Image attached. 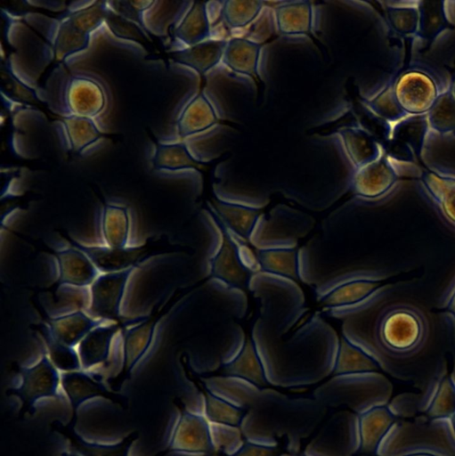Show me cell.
Segmentation results:
<instances>
[{"instance_id": "cell-34", "label": "cell", "mask_w": 455, "mask_h": 456, "mask_svg": "<svg viewBox=\"0 0 455 456\" xmlns=\"http://www.w3.org/2000/svg\"><path fill=\"white\" fill-rule=\"evenodd\" d=\"M31 328L42 338L46 347V354L61 372L82 369L77 348L69 346L57 338L45 322L32 324Z\"/></svg>"}, {"instance_id": "cell-25", "label": "cell", "mask_w": 455, "mask_h": 456, "mask_svg": "<svg viewBox=\"0 0 455 456\" xmlns=\"http://www.w3.org/2000/svg\"><path fill=\"white\" fill-rule=\"evenodd\" d=\"M217 122L215 107L204 92H199L179 115L176 121L177 133L181 138H187L211 128Z\"/></svg>"}, {"instance_id": "cell-56", "label": "cell", "mask_w": 455, "mask_h": 456, "mask_svg": "<svg viewBox=\"0 0 455 456\" xmlns=\"http://www.w3.org/2000/svg\"><path fill=\"white\" fill-rule=\"evenodd\" d=\"M452 431L455 435V413L449 419Z\"/></svg>"}, {"instance_id": "cell-55", "label": "cell", "mask_w": 455, "mask_h": 456, "mask_svg": "<svg viewBox=\"0 0 455 456\" xmlns=\"http://www.w3.org/2000/svg\"><path fill=\"white\" fill-rule=\"evenodd\" d=\"M60 456H80V455L70 450V451L61 452Z\"/></svg>"}, {"instance_id": "cell-19", "label": "cell", "mask_w": 455, "mask_h": 456, "mask_svg": "<svg viewBox=\"0 0 455 456\" xmlns=\"http://www.w3.org/2000/svg\"><path fill=\"white\" fill-rule=\"evenodd\" d=\"M130 319L122 323H102L85 335L77 346L82 370H89L109 361L116 336Z\"/></svg>"}, {"instance_id": "cell-29", "label": "cell", "mask_w": 455, "mask_h": 456, "mask_svg": "<svg viewBox=\"0 0 455 456\" xmlns=\"http://www.w3.org/2000/svg\"><path fill=\"white\" fill-rule=\"evenodd\" d=\"M344 149L355 168H360L378 159L382 153L377 140L366 130L344 127L338 131Z\"/></svg>"}, {"instance_id": "cell-41", "label": "cell", "mask_w": 455, "mask_h": 456, "mask_svg": "<svg viewBox=\"0 0 455 456\" xmlns=\"http://www.w3.org/2000/svg\"><path fill=\"white\" fill-rule=\"evenodd\" d=\"M62 124L69 146L76 153L83 151L101 137L93 118L65 115Z\"/></svg>"}, {"instance_id": "cell-31", "label": "cell", "mask_w": 455, "mask_h": 456, "mask_svg": "<svg viewBox=\"0 0 455 456\" xmlns=\"http://www.w3.org/2000/svg\"><path fill=\"white\" fill-rule=\"evenodd\" d=\"M420 180L440 214L455 226V178L425 171Z\"/></svg>"}, {"instance_id": "cell-26", "label": "cell", "mask_w": 455, "mask_h": 456, "mask_svg": "<svg viewBox=\"0 0 455 456\" xmlns=\"http://www.w3.org/2000/svg\"><path fill=\"white\" fill-rule=\"evenodd\" d=\"M100 232L105 246H128L131 233V215L124 205L104 202L100 215Z\"/></svg>"}, {"instance_id": "cell-37", "label": "cell", "mask_w": 455, "mask_h": 456, "mask_svg": "<svg viewBox=\"0 0 455 456\" xmlns=\"http://www.w3.org/2000/svg\"><path fill=\"white\" fill-rule=\"evenodd\" d=\"M90 36L80 31L65 17L56 22L52 36L53 53L59 60L66 58L87 48Z\"/></svg>"}, {"instance_id": "cell-21", "label": "cell", "mask_w": 455, "mask_h": 456, "mask_svg": "<svg viewBox=\"0 0 455 456\" xmlns=\"http://www.w3.org/2000/svg\"><path fill=\"white\" fill-rule=\"evenodd\" d=\"M199 380L206 391L240 410H248L261 391L256 385L231 375L202 377Z\"/></svg>"}, {"instance_id": "cell-33", "label": "cell", "mask_w": 455, "mask_h": 456, "mask_svg": "<svg viewBox=\"0 0 455 456\" xmlns=\"http://www.w3.org/2000/svg\"><path fill=\"white\" fill-rule=\"evenodd\" d=\"M223 369L226 375L241 378L259 387L269 384L263 363L250 338L246 339L238 355Z\"/></svg>"}, {"instance_id": "cell-60", "label": "cell", "mask_w": 455, "mask_h": 456, "mask_svg": "<svg viewBox=\"0 0 455 456\" xmlns=\"http://www.w3.org/2000/svg\"><path fill=\"white\" fill-rule=\"evenodd\" d=\"M453 351H455V350H453Z\"/></svg>"}, {"instance_id": "cell-51", "label": "cell", "mask_w": 455, "mask_h": 456, "mask_svg": "<svg viewBox=\"0 0 455 456\" xmlns=\"http://www.w3.org/2000/svg\"><path fill=\"white\" fill-rule=\"evenodd\" d=\"M20 196L14 194H6L1 197V229L7 225L12 215L18 210L22 209L21 203L19 201Z\"/></svg>"}, {"instance_id": "cell-15", "label": "cell", "mask_w": 455, "mask_h": 456, "mask_svg": "<svg viewBox=\"0 0 455 456\" xmlns=\"http://www.w3.org/2000/svg\"><path fill=\"white\" fill-rule=\"evenodd\" d=\"M77 420L71 418L68 423H62L60 419H54L50 427L68 441L71 451L80 456H130L132 447L139 438V432L134 430L114 443L91 441L77 431Z\"/></svg>"}, {"instance_id": "cell-36", "label": "cell", "mask_w": 455, "mask_h": 456, "mask_svg": "<svg viewBox=\"0 0 455 456\" xmlns=\"http://www.w3.org/2000/svg\"><path fill=\"white\" fill-rule=\"evenodd\" d=\"M443 1L423 0L418 2L419 14L417 36L432 42L442 32L454 27L449 21Z\"/></svg>"}, {"instance_id": "cell-32", "label": "cell", "mask_w": 455, "mask_h": 456, "mask_svg": "<svg viewBox=\"0 0 455 456\" xmlns=\"http://www.w3.org/2000/svg\"><path fill=\"white\" fill-rule=\"evenodd\" d=\"M151 164L156 170L180 171L197 169L202 162L191 152L184 142H157Z\"/></svg>"}, {"instance_id": "cell-9", "label": "cell", "mask_w": 455, "mask_h": 456, "mask_svg": "<svg viewBox=\"0 0 455 456\" xmlns=\"http://www.w3.org/2000/svg\"><path fill=\"white\" fill-rule=\"evenodd\" d=\"M360 451L358 415L349 411L333 413L304 451L305 456H353Z\"/></svg>"}, {"instance_id": "cell-3", "label": "cell", "mask_w": 455, "mask_h": 456, "mask_svg": "<svg viewBox=\"0 0 455 456\" xmlns=\"http://www.w3.org/2000/svg\"><path fill=\"white\" fill-rule=\"evenodd\" d=\"M327 411L313 397H295L261 388L240 427L248 442L276 447L284 439L288 452L297 454L302 441L316 430Z\"/></svg>"}, {"instance_id": "cell-23", "label": "cell", "mask_w": 455, "mask_h": 456, "mask_svg": "<svg viewBox=\"0 0 455 456\" xmlns=\"http://www.w3.org/2000/svg\"><path fill=\"white\" fill-rule=\"evenodd\" d=\"M225 39L208 38L199 44L175 50L170 58L204 76L222 61Z\"/></svg>"}, {"instance_id": "cell-54", "label": "cell", "mask_w": 455, "mask_h": 456, "mask_svg": "<svg viewBox=\"0 0 455 456\" xmlns=\"http://www.w3.org/2000/svg\"><path fill=\"white\" fill-rule=\"evenodd\" d=\"M402 456H441L433 452L426 451V450H416L410 452H407Z\"/></svg>"}, {"instance_id": "cell-59", "label": "cell", "mask_w": 455, "mask_h": 456, "mask_svg": "<svg viewBox=\"0 0 455 456\" xmlns=\"http://www.w3.org/2000/svg\"><path fill=\"white\" fill-rule=\"evenodd\" d=\"M451 90H452V93H453V94L455 96V84H454L453 87L451 88Z\"/></svg>"}, {"instance_id": "cell-5", "label": "cell", "mask_w": 455, "mask_h": 456, "mask_svg": "<svg viewBox=\"0 0 455 456\" xmlns=\"http://www.w3.org/2000/svg\"><path fill=\"white\" fill-rule=\"evenodd\" d=\"M68 242L83 251L93 262L100 273H116L129 268H139L151 258L164 255H178L197 259L212 266V260L201 255L191 246L175 242L164 234L148 237L142 244L123 248L89 245L73 238L61 229L58 232Z\"/></svg>"}, {"instance_id": "cell-45", "label": "cell", "mask_w": 455, "mask_h": 456, "mask_svg": "<svg viewBox=\"0 0 455 456\" xmlns=\"http://www.w3.org/2000/svg\"><path fill=\"white\" fill-rule=\"evenodd\" d=\"M261 1H225L222 14L230 28H241L252 23L263 9Z\"/></svg>"}, {"instance_id": "cell-16", "label": "cell", "mask_w": 455, "mask_h": 456, "mask_svg": "<svg viewBox=\"0 0 455 456\" xmlns=\"http://www.w3.org/2000/svg\"><path fill=\"white\" fill-rule=\"evenodd\" d=\"M397 178V173L388 158L382 154L376 160L356 169L351 180V188L356 197L378 200L392 190Z\"/></svg>"}, {"instance_id": "cell-50", "label": "cell", "mask_w": 455, "mask_h": 456, "mask_svg": "<svg viewBox=\"0 0 455 456\" xmlns=\"http://www.w3.org/2000/svg\"><path fill=\"white\" fill-rule=\"evenodd\" d=\"M111 32L118 37L134 40L142 39L143 28L138 24L126 20L112 12L108 7V14L105 20Z\"/></svg>"}, {"instance_id": "cell-57", "label": "cell", "mask_w": 455, "mask_h": 456, "mask_svg": "<svg viewBox=\"0 0 455 456\" xmlns=\"http://www.w3.org/2000/svg\"><path fill=\"white\" fill-rule=\"evenodd\" d=\"M167 454H168V453H167V452L166 450H164V451H162V452H160L157 453V454H156V455H154V456H165V455H167Z\"/></svg>"}, {"instance_id": "cell-13", "label": "cell", "mask_w": 455, "mask_h": 456, "mask_svg": "<svg viewBox=\"0 0 455 456\" xmlns=\"http://www.w3.org/2000/svg\"><path fill=\"white\" fill-rule=\"evenodd\" d=\"M394 90L398 103L407 115L427 114L439 95L432 77L416 69L402 73L394 81Z\"/></svg>"}, {"instance_id": "cell-58", "label": "cell", "mask_w": 455, "mask_h": 456, "mask_svg": "<svg viewBox=\"0 0 455 456\" xmlns=\"http://www.w3.org/2000/svg\"><path fill=\"white\" fill-rule=\"evenodd\" d=\"M280 456H298L297 454H293V453H284V454H281ZM305 456V455H303Z\"/></svg>"}, {"instance_id": "cell-8", "label": "cell", "mask_w": 455, "mask_h": 456, "mask_svg": "<svg viewBox=\"0 0 455 456\" xmlns=\"http://www.w3.org/2000/svg\"><path fill=\"white\" fill-rule=\"evenodd\" d=\"M20 381L17 386L5 391L7 396L19 399V417L33 415L37 403L43 399H64L60 392L61 371L53 365L46 352L33 364L18 366Z\"/></svg>"}, {"instance_id": "cell-11", "label": "cell", "mask_w": 455, "mask_h": 456, "mask_svg": "<svg viewBox=\"0 0 455 456\" xmlns=\"http://www.w3.org/2000/svg\"><path fill=\"white\" fill-rule=\"evenodd\" d=\"M137 268L100 273L89 287L90 300L86 312L94 318L109 322H126L121 314L127 284Z\"/></svg>"}, {"instance_id": "cell-18", "label": "cell", "mask_w": 455, "mask_h": 456, "mask_svg": "<svg viewBox=\"0 0 455 456\" xmlns=\"http://www.w3.org/2000/svg\"><path fill=\"white\" fill-rule=\"evenodd\" d=\"M391 407L379 403L358 415L360 451L378 453L395 423Z\"/></svg>"}, {"instance_id": "cell-53", "label": "cell", "mask_w": 455, "mask_h": 456, "mask_svg": "<svg viewBox=\"0 0 455 456\" xmlns=\"http://www.w3.org/2000/svg\"><path fill=\"white\" fill-rule=\"evenodd\" d=\"M441 310L445 311L455 318V286L447 297Z\"/></svg>"}, {"instance_id": "cell-1", "label": "cell", "mask_w": 455, "mask_h": 456, "mask_svg": "<svg viewBox=\"0 0 455 456\" xmlns=\"http://www.w3.org/2000/svg\"><path fill=\"white\" fill-rule=\"evenodd\" d=\"M323 313L341 322L345 338L390 372L394 366L442 356L455 337V318L412 281L385 283L361 303L323 308Z\"/></svg>"}, {"instance_id": "cell-10", "label": "cell", "mask_w": 455, "mask_h": 456, "mask_svg": "<svg viewBox=\"0 0 455 456\" xmlns=\"http://www.w3.org/2000/svg\"><path fill=\"white\" fill-rule=\"evenodd\" d=\"M173 403L177 416L165 450L175 455H210L215 449L209 421L204 414L190 411L182 398L176 397Z\"/></svg>"}, {"instance_id": "cell-42", "label": "cell", "mask_w": 455, "mask_h": 456, "mask_svg": "<svg viewBox=\"0 0 455 456\" xmlns=\"http://www.w3.org/2000/svg\"><path fill=\"white\" fill-rule=\"evenodd\" d=\"M427 122L430 128L442 134L455 131V96L451 88L439 94L427 113Z\"/></svg>"}, {"instance_id": "cell-38", "label": "cell", "mask_w": 455, "mask_h": 456, "mask_svg": "<svg viewBox=\"0 0 455 456\" xmlns=\"http://www.w3.org/2000/svg\"><path fill=\"white\" fill-rule=\"evenodd\" d=\"M423 413L430 421L449 419L455 413V379L451 375L445 373L438 379Z\"/></svg>"}, {"instance_id": "cell-39", "label": "cell", "mask_w": 455, "mask_h": 456, "mask_svg": "<svg viewBox=\"0 0 455 456\" xmlns=\"http://www.w3.org/2000/svg\"><path fill=\"white\" fill-rule=\"evenodd\" d=\"M262 271L292 281L299 280L298 249L256 250Z\"/></svg>"}, {"instance_id": "cell-44", "label": "cell", "mask_w": 455, "mask_h": 456, "mask_svg": "<svg viewBox=\"0 0 455 456\" xmlns=\"http://www.w3.org/2000/svg\"><path fill=\"white\" fill-rule=\"evenodd\" d=\"M211 441L215 451L234 456L246 439L240 426L209 422Z\"/></svg>"}, {"instance_id": "cell-43", "label": "cell", "mask_w": 455, "mask_h": 456, "mask_svg": "<svg viewBox=\"0 0 455 456\" xmlns=\"http://www.w3.org/2000/svg\"><path fill=\"white\" fill-rule=\"evenodd\" d=\"M108 14L107 2H88L63 17L80 31L89 35L105 22Z\"/></svg>"}, {"instance_id": "cell-20", "label": "cell", "mask_w": 455, "mask_h": 456, "mask_svg": "<svg viewBox=\"0 0 455 456\" xmlns=\"http://www.w3.org/2000/svg\"><path fill=\"white\" fill-rule=\"evenodd\" d=\"M51 332L66 345L77 347L79 342L95 327L109 322L90 315L78 308L62 314L51 316L38 309Z\"/></svg>"}, {"instance_id": "cell-4", "label": "cell", "mask_w": 455, "mask_h": 456, "mask_svg": "<svg viewBox=\"0 0 455 456\" xmlns=\"http://www.w3.org/2000/svg\"><path fill=\"white\" fill-rule=\"evenodd\" d=\"M199 284L175 286L153 305L148 314L131 318L121 329V366L114 377L107 379V385L111 390L120 392L150 350L161 321L177 310L183 299Z\"/></svg>"}, {"instance_id": "cell-6", "label": "cell", "mask_w": 455, "mask_h": 456, "mask_svg": "<svg viewBox=\"0 0 455 456\" xmlns=\"http://www.w3.org/2000/svg\"><path fill=\"white\" fill-rule=\"evenodd\" d=\"M385 388V379L378 372L336 374L316 387L313 397L327 408L346 406L359 415L384 403Z\"/></svg>"}, {"instance_id": "cell-47", "label": "cell", "mask_w": 455, "mask_h": 456, "mask_svg": "<svg viewBox=\"0 0 455 456\" xmlns=\"http://www.w3.org/2000/svg\"><path fill=\"white\" fill-rule=\"evenodd\" d=\"M202 392L205 395L204 416L209 422L240 426L244 416L242 410L208 393L204 388Z\"/></svg>"}, {"instance_id": "cell-17", "label": "cell", "mask_w": 455, "mask_h": 456, "mask_svg": "<svg viewBox=\"0 0 455 456\" xmlns=\"http://www.w3.org/2000/svg\"><path fill=\"white\" fill-rule=\"evenodd\" d=\"M64 100L68 115L93 118L105 108L106 94L98 81L89 77L74 76L69 78Z\"/></svg>"}, {"instance_id": "cell-14", "label": "cell", "mask_w": 455, "mask_h": 456, "mask_svg": "<svg viewBox=\"0 0 455 456\" xmlns=\"http://www.w3.org/2000/svg\"><path fill=\"white\" fill-rule=\"evenodd\" d=\"M45 248V252L52 255L56 261L57 278L53 284L54 292L61 286L89 288L100 274L90 258L73 246L61 248L48 246Z\"/></svg>"}, {"instance_id": "cell-28", "label": "cell", "mask_w": 455, "mask_h": 456, "mask_svg": "<svg viewBox=\"0 0 455 456\" xmlns=\"http://www.w3.org/2000/svg\"><path fill=\"white\" fill-rule=\"evenodd\" d=\"M274 20L282 35L313 37V6L308 1L280 3L274 8Z\"/></svg>"}, {"instance_id": "cell-46", "label": "cell", "mask_w": 455, "mask_h": 456, "mask_svg": "<svg viewBox=\"0 0 455 456\" xmlns=\"http://www.w3.org/2000/svg\"><path fill=\"white\" fill-rule=\"evenodd\" d=\"M386 14L390 27L399 35H417L418 28V2L411 4H388Z\"/></svg>"}, {"instance_id": "cell-2", "label": "cell", "mask_w": 455, "mask_h": 456, "mask_svg": "<svg viewBox=\"0 0 455 456\" xmlns=\"http://www.w3.org/2000/svg\"><path fill=\"white\" fill-rule=\"evenodd\" d=\"M248 290L259 305L251 340L269 384L305 387L333 373L340 339L320 312L307 314L297 281L262 271Z\"/></svg>"}, {"instance_id": "cell-35", "label": "cell", "mask_w": 455, "mask_h": 456, "mask_svg": "<svg viewBox=\"0 0 455 456\" xmlns=\"http://www.w3.org/2000/svg\"><path fill=\"white\" fill-rule=\"evenodd\" d=\"M378 363L365 351L342 337L336 358L333 373L356 374L378 372Z\"/></svg>"}, {"instance_id": "cell-48", "label": "cell", "mask_w": 455, "mask_h": 456, "mask_svg": "<svg viewBox=\"0 0 455 456\" xmlns=\"http://www.w3.org/2000/svg\"><path fill=\"white\" fill-rule=\"evenodd\" d=\"M365 103L375 115L388 122L399 121L407 116L396 99L394 82L388 83L377 95L365 101Z\"/></svg>"}, {"instance_id": "cell-49", "label": "cell", "mask_w": 455, "mask_h": 456, "mask_svg": "<svg viewBox=\"0 0 455 456\" xmlns=\"http://www.w3.org/2000/svg\"><path fill=\"white\" fill-rule=\"evenodd\" d=\"M1 85L3 93L12 100L24 102H34L37 98L35 91L16 77L9 66H2Z\"/></svg>"}, {"instance_id": "cell-30", "label": "cell", "mask_w": 455, "mask_h": 456, "mask_svg": "<svg viewBox=\"0 0 455 456\" xmlns=\"http://www.w3.org/2000/svg\"><path fill=\"white\" fill-rule=\"evenodd\" d=\"M210 30L207 3L193 2L175 28V36L186 46H191L210 38Z\"/></svg>"}, {"instance_id": "cell-24", "label": "cell", "mask_w": 455, "mask_h": 456, "mask_svg": "<svg viewBox=\"0 0 455 456\" xmlns=\"http://www.w3.org/2000/svg\"><path fill=\"white\" fill-rule=\"evenodd\" d=\"M207 208L220 225L229 228L248 241L255 224L263 213L261 209L224 201L216 197L207 203Z\"/></svg>"}, {"instance_id": "cell-52", "label": "cell", "mask_w": 455, "mask_h": 456, "mask_svg": "<svg viewBox=\"0 0 455 456\" xmlns=\"http://www.w3.org/2000/svg\"><path fill=\"white\" fill-rule=\"evenodd\" d=\"M275 447H269L246 441L234 456H274Z\"/></svg>"}, {"instance_id": "cell-27", "label": "cell", "mask_w": 455, "mask_h": 456, "mask_svg": "<svg viewBox=\"0 0 455 456\" xmlns=\"http://www.w3.org/2000/svg\"><path fill=\"white\" fill-rule=\"evenodd\" d=\"M252 275L243 266L233 244L223 233L222 246L212 261L210 277L245 291V289H248V283Z\"/></svg>"}, {"instance_id": "cell-40", "label": "cell", "mask_w": 455, "mask_h": 456, "mask_svg": "<svg viewBox=\"0 0 455 456\" xmlns=\"http://www.w3.org/2000/svg\"><path fill=\"white\" fill-rule=\"evenodd\" d=\"M384 284L385 282L378 281H355L343 284L321 300V305L323 308H329L361 303Z\"/></svg>"}, {"instance_id": "cell-7", "label": "cell", "mask_w": 455, "mask_h": 456, "mask_svg": "<svg viewBox=\"0 0 455 456\" xmlns=\"http://www.w3.org/2000/svg\"><path fill=\"white\" fill-rule=\"evenodd\" d=\"M316 225L309 214L279 205L258 217L249 244L256 250L296 248Z\"/></svg>"}, {"instance_id": "cell-22", "label": "cell", "mask_w": 455, "mask_h": 456, "mask_svg": "<svg viewBox=\"0 0 455 456\" xmlns=\"http://www.w3.org/2000/svg\"><path fill=\"white\" fill-rule=\"evenodd\" d=\"M261 44L244 37L226 41L222 62L232 71L260 82L258 72Z\"/></svg>"}, {"instance_id": "cell-12", "label": "cell", "mask_w": 455, "mask_h": 456, "mask_svg": "<svg viewBox=\"0 0 455 456\" xmlns=\"http://www.w3.org/2000/svg\"><path fill=\"white\" fill-rule=\"evenodd\" d=\"M61 386L71 409L72 418L77 419L82 404L94 398L110 401L123 409L128 407V397L111 390L102 377L89 370H78L61 372Z\"/></svg>"}]
</instances>
